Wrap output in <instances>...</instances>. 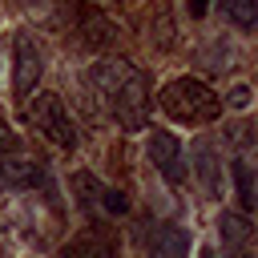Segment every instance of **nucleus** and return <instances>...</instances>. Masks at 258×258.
Masks as SVG:
<instances>
[{
	"label": "nucleus",
	"instance_id": "9b49d317",
	"mask_svg": "<svg viewBox=\"0 0 258 258\" xmlns=\"http://www.w3.org/2000/svg\"><path fill=\"white\" fill-rule=\"evenodd\" d=\"M73 185L81 189V206H85V210H97V206H101V189H105V185H101L93 173H85V169L73 173Z\"/></svg>",
	"mask_w": 258,
	"mask_h": 258
},
{
	"label": "nucleus",
	"instance_id": "9d476101",
	"mask_svg": "<svg viewBox=\"0 0 258 258\" xmlns=\"http://www.w3.org/2000/svg\"><path fill=\"white\" fill-rule=\"evenodd\" d=\"M230 173H234V185H238V206H242V218L254 210V169L246 157L230 161Z\"/></svg>",
	"mask_w": 258,
	"mask_h": 258
},
{
	"label": "nucleus",
	"instance_id": "39448f33",
	"mask_svg": "<svg viewBox=\"0 0 258 258\" xmlns=\"http://www.w3.org/2000/svg\"><path fill=\"white\" fill-rule=\"evenodd\" d=\"M145 153H149L153 169H157L165 181H173V185H177V181H185L189 165H185V153H181V145H177V137H173V133H149Z\"/></svg>",
	"mask_w": 258,
	"mask_h": 258
},
{
	"label": "nucleus",
	"instance_id": "2eb2a0df",
	"mask_svg": "<svg viewBox=\"0 0 258 258\" xmlns=\"http://www.w3.org/2000/svg\"><path fill=\"white\" fill-rule=\"evenodd\" d=\"M250 97H254V93H250V85H234V89L226 93V101H230L234 109H250Z\"/></svg>",
	"mask_w": 258,
	"mask_h": 258
},
{
	"label": "nucleus",
	"instance_id": "4468645a",
	"mask_svg": "<svg viewBox=\"0 0 258 258\" xmlns=\"http://www.w3.org/2000/svg\"><path fill=\"white\" fill-rule=\"evenodd\" d=\"M16 149H20V137H16V133L8 129V121L0 117V157H4V153H16Z\"/></svg>",
	"mask_w": 258,
	"mask_h": 258
},
{
	"label": "nucleus",
	"instance_id": "6e6552de",
	"mask_svg": "<svg viewBox=\"0 0 258 258\" xmlns=\"http://www.w3.org/2000/svg\"><path fill=\"white\" fill-rule=\"evenodd\" d=\"M36 181H44L40 157H28L24 149L0 157V185H8V189H28V185H36Z\"/></svg>",
	"mask_w": 258,
	"mask_h": 258
},
{
	"label": "nucleus",
	"instance_id": "f03ea898",
	"mask_svg": "<svg viewBox=\"0 0 258 258\" xmlns=\"http://www.w3.org/2000/svg\"><path fill=\"white\" fill-rule=\"evenodd\" d=\"M161 109L181 125H210L222 117V97L198 77H177L161 89Z\"/></svg>",
	"mask_w": 258,
	"mask_h": 258
},
{
	"label": "nucleus",
	"instance_id": "20e7f679",
	"mask_svg": "<svg viewBox=\"0 0 258 258\" xmlns=\"http://www.w3.org/2000/svg\"><path fill=\"white\" fill-rule=\"evenodd\" d=\"M40 73H44V52H40V44H36L28 32H16V36H12V89H16V97H28V93L40 85Z\"/></svg>",
	"mask_w": 258,
	"mask_h": 258
},
{
	"label": "nucleus",
	"instance_id": "ddd939ff",
	"mask_svg": "<svg viewBox=\"0 0 258 258\" xmlns=\"http://www.w3.org/2000/svg\"><path fill=\"white\" fill-rule=\"evenodd\" d=\"M101 210H109V214H129V198L121 194V189H101Z\"/></svg>",
	"mask_w": 258,
	"mask_h": 258
},
{
	"label": "nucleus",
	"instance_id": "0eeeda50",
	"mask_svg": "<svg viewBox=\"0 0 258 258\" xmlns=\"http://www.w3.org/2000/svg\"><path fill=\"white\" fill-rule=\"evenodd\" d=\"M218 242H222V258H250V242H254L250 218L222 210L218 214Z\"/></svg>",
	"mask_w": 258,
	"mask_h": 258
},
{
	"label": "nucleus",
	"instance_id": "f8f14e48",
	"mask_svg": "<svg viewBox=\"0 0 258 258\" xmlns=\"http://www.w3.org/2000/svg\"><path fill=\"white\" fill-rule=\"evenodd\" d=\"M226 16H230L238 28H254V24H258V4H254V0H238V4H226Z\"/></svg>",
	"mask_w": 258,
	"mask_h": 258
},
{
	"label": "nucleus",
	"instance_id": "423d86ee",
	"mask_svg": "<svg viewBox=\"0 0 258 258\" xmlns=\"http://www.w3.org/2000/svg\"><path fill=\"white\" fill-rule=\"evenodd\" d=\"M194 173H198L206 198H222V173H226V161H222L214 137H198V141H194Z\"/></svg>",
	"mask_w": 258,
	"mask_h": 258
},
{
	"label": "nucleus",
	"instance_id": "f257e3e1",
	"mask_svg": "<svg viewBox=\"0 0 258 258\" xmlns=\"http://www.w3.org/2000/svg\"><path fill=\"white\" fill-rule=\"evenodd\" d=\"M93 89L101 93L109 117L121 129H129V133L145 129V121H149V81H145L141 69H133L129 60H101L93 69Z\"/></svg>",
	"mask_w": 258,
	"mask_h": 258
},
{
	"label": "nucleus",
	"instance_id": "1a4fd4ad",
	"mask_svg": "<svg viewBox=\"0 0 258 258\" xmlns=\"http://www.w3.org/2000/svg\"><path fill=\"white\" fill-rule=\"evenodd\" d=\"M145 246L153 258H189V234L169 222H153L145 230Z\"/></svg>",
	"mask_w": 258,
	"mask_h": 258
},
{
	"label": "nucleus",
	"instance_id": "7ed1b4c3",
	"mask_svg": "<svg viewBox=\"0 0 258 258\" xmlns=\"http://www.w3.org/2000/svg\"><path fill=\"white\" fill-rule=\"evenodd\" d=\"M28 121H32V129H40V133H44L52 145H60V149H73V145H77L73 117H69V109H64V101H60L56 93H36L32 105H28Z\"/></svg>",
	"mask_w": 258,
	"mask_h": 258
}]
</instances>
